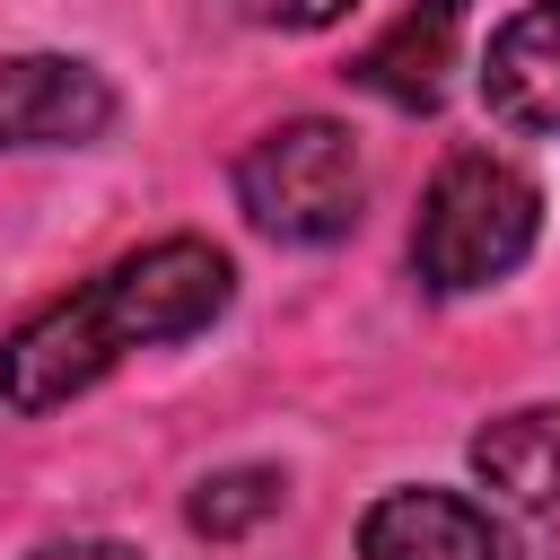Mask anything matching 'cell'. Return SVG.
Returning <instances> with one entry per match:
<instances>
[{"instance_id":"1","label":"cell","mask_w":560,"mask_h":560,"mask_svg":"<svg viewBox=\"0 0 560 560\" xmlns=\"http://www.w3.org/2000/svg\"><path fill=\"white\" fill-rule=\"evenodd\" d=\"M228 298H236V262L210 236H158L140 254L105 262L96 280H79L70 298H52L44 315H26L0 341V402L26 411V420L61 411L96 376H114L131 350L192 341Z\"/></svg>"},{"instance_id":"2","label":"cell","mask_w":560,"mask_h":560,"mask_svg":"<svg viewBox=\"0 0 560 560\" xmlns=\"http://www.w3.org/2000/svg\"><path fill=\"white\" fill-rule=\"evenodd\" d=\"M542 236V192L525 166L490 158V149H464L429 175L420 192V219H411V271L429 298H472V289H499Z\"/></svg>"},{"instance_id":"3","label":"cell","mask_w":560,"mask_h":560,"mask_svg":"<svg viewBox=\"0 0 560 560\" xmlns=\"http://www.w3.org/2000/svg\"><path fill=\"white\" fill-rule=\"evenodd\" d=\"M236 210L271 245H341L368 210L359 140L332 114H289L236 158Z\"/></svg>"},{"instance_id":"4","label":"cell","mask_w":560,"mask_h":560,"mask_svg":"<svg viewBox=\"0 0 560 560\" xmlns=\"http://www.w3.org/2000/svg\"><path fill=\"white\" fill-rule=\"evenodd\" d=\"M114 131V79L79 52L0 61V149H88Z\"/></svg>"},{"instance_id":"5","label":"cell","mask_w":560,"mask_h":560,"mask_svg":"<svg viewBox=\"0 0 560 560\" xmlns=\"http://www.w3.org/2000/svg\"><path fill=\"white\" fill-rule=\"evenodd\" d=\"M359 560H516L499 516L464 490H385L359 516Z\"/></svg>"},{"instance_id":"6","label":"cell","mask_w":560,"mask_h":560,"mask_svg":"<svg viewBox=\"0 0 560 560\" xmlns=\"http://www.w3.org/2000/svg\"><path fill=\"white\" fill-rule=\"evenodd\" d=\"M481 105L508 131H551L560 140V0H525L490 26L481 44Z\"/></svg>"},{"instance_id":"7","label":"cell","mask_w":560,"mask_h":560,"mask_svg":"<svg viewBox=\"0 0 560 560\" xmlns=\"http://www.w3.org/2000/svg\"><path fill=\"white\" fill-rule=\"evenodd\" d=\"M455 35H464V0H420V9H402V18L359 52V88H376V96L402 105V114H429V105L446 96Z\"/></svg>"},{"instance_id":"8","label":"cell","mask_w":560,"mask_h":560,"mask_svg":"<svg viewBox=\"0 0 560 560\" xmlns=\"http://www.w3.org/2000/svg\"><path fill=\"white\" fill-rule=\"evenodd\" d=\"M472 472H481L499 499H516V508H534V516H560V402H534V411L490 420V429L472 438Z\"/></svg>"},{"instance_id":"9","label":"cell","mask_w":560,"mask_h":560,"mask_svg":"<svg viewBox=\"0 0 560 560\" xmlns=\"http://www.w3.org/2000/svg\"><path fill=\"white\" fill-rule=\"evenodd\" d=\"M280 472L271 464H228V472H210L192 499H184V516H192V534H210V542H236L245 525H262L271 508H280Z\"/></svg>"},{"instance_id":"10","label":"cell","mask_w":560,"mask_h":560,"mask_svg":"<svg viewBox=\"0 0 560 560\" xmlns=\"http://www.w3.org/2000/svg\"><path fill=\"white\" fill-rule=\"evenodd\" d=\"M254 26H280V35H315V26H341L359 0H236Z\"/></svg>"},{"instance_id":"11","label":"cell","mask_w":560,"mask_h":560,"mask_svg":"<svg viewBox=\"0 0 560 560\" xmlns=\"http://www.w3.org/2000/svg\"><path fill=\"white\" fill-rule=\"evenodd\" d=\"M35 560H140L131 542H44Z\"/></svg>"}]
</instances>
